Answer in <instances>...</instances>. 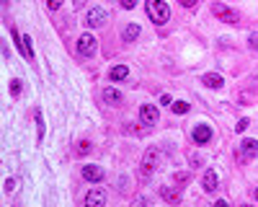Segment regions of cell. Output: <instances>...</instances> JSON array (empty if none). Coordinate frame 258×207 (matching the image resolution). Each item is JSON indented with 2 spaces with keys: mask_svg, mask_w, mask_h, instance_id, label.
<instances>
[{
  "mask_svg": "<svg viewBox=\"0 0 258 207\" xmlns=\"http://www.w3.org/2000/svg\"><path fill=\"white\" fill-rule=\"evenodd\" d=\"M201 83H204L207 88H222V75H217V73H207V75H201Z\"/></svg>",
  "mask_w": 258,
  "mask_h": 207,
  "instance_id": "cell-13",
  "label": "cell"
},
{
  "mask_svg": "<svg viewBox=\"0 0 258 207\" xmlns=\"http://www.w3.org/2000/svg\"><path fill=\"white\" fill-rule=\"evenodd\" d=\"M72 5H75V11H78V8L86 5V0H72Z\"/></svg>",
  "mask_w": 258,
  "mask_h": 207,
  "instance_id": "cell-28",
  "label": "cell"
},
{
  "mask_svg": "<svg viewBox=\"0 0 258 207\" xmlns=\"http://www.w3.org/2000/svg\"><path fill=\"white\" fill-rule=\"evenodd\" d=\"M160 197L168 205H178L181 202V192H178V189H173V186H160Z\"/></svg>",
  "mask_w": 258,
  "mask_h": 207,
  "instance_id": "cell-11",
  "label": "cell"
},
{
  "mask_svg": "<svg viewBox=\"0 0 258 207\" xmlns=\"http://www.w3.org/2000/svg\"><path fill=\"white\" fill-rule=\"evenodd\" d=\"M78 153H80V156H86V153H90V142H88V140L78 142Z\"/></svg>",
  "mask_w": 258,
  "mask_h": 207,
  "instance_id": "cell-18",
  "label": "cell"
},
{
  "mask_svg": "<svg viewBox=\"0 0 258 207\" xmlns=\"http://www.w3.org/2000/svg\"><path fill=\"white\" fill-rule=\"evenodd\" d=\"M158 161H160V150L158 148H147V153L142 156V163H140V176L142 179H150V174L155 171V166H158Z\"/></svg>",
  "mask_w": 258,
  "mask_h": 207,
  "instance_id": "cell-2",
  "label": "cell"
},
{
  "mask_svg": "<svg viewBox=\"0 0 258 207\" xmlns=\"http://www.w3.org/2000/svg\"><path fill=\"white\" fill-rule=\"evenodd\" d=\"M171 106H173V112H176V114H186L189 112V104L186 101H173Z\"/></svg>",
  "mask_w": 258,
  "mask_h": 207,
  "instance_id": "cell-17",
  "label": "cell"
},
{
  "mask_svg": "<svg viewBox=\"0 0 258 207\" xmlns=\"http://www.w3.org/2000/svg\"><path fill=\"white\" fill-rule=\"evenodd\" d=\"M104 101L111 104V106H116L119 101H122V93H119L116 88H104Z\"/></svg>",
  "mask_w": 258,
  "mask_h": 207,
  "instance_id": "cell-15",
  "label": "cell"
},
{
  "mask_svg": "<svg viewBox=\"0 0 258 207\" xmlns=\"http://www.w3.org/2000/svg\"><path fill=\"white\" fill-rule=\"evenodd\" d=\"M248 124H251V122H248V119H240V122H237V132H245V127H248Z\"/></svg>",
  "mask_w": 258,
  "mask_h": 207,
  "instance_id": "cell-23",
  "label": "cell"
},
{
  "mask_svg": "<svg viewBox=\"0 0 258 207\" xmlns=\"http://www.w3.org/2000/svg\"><path fill=\"white\" fill-rule=\"evenodd\" d=\"M36 124H39V140L44 138V119H42V112H36Z\"/></svg>",
  "mask_w": 258,
  "mask_h": 207,
  "instance_id": "cell-19",
  "label": "cell"
},
{
  "mask_svg": "<svg viewBox=\"0 0 258 207\" xmlns=\"http://www.w3.org/2000/svg\"><path fill=\"white\" fill-rule=\"evenodd\" d=\"M258 156V140H243L240 142V148H237V161L240 163H248V161H253Z\"/></svg>",
  "mask_w": 258,
  "mask_h": 207,
  "instance_id": "cell-3",
  "label": "cell"
},
{
  "mask_svg": "<svg viewBox=\"0 0 258 207\" xmlns=\"http://www.w3.org/2000/svg\"><path fill=\"white\" fill-rule=\"evenodd\" d=\"M201 184H204V192H217V186H219V182H217V171H204V182H201Z\"/></svg>",
  "mask_w": 258,
  "mask_h": 207,
  "instance_id": "cell-12",
  "label": "cell"
},
{
  "mask_svg": "<svg viewBox=\"0 0 258 207\" xmlns=\"http://www.w3.org/2000/svg\"><path fill=\"white\" fill-rule=\"evenodd\" d=\"M137 37H140V26H137V23H129L127 29H124V42H134Z\"/></svg>",
  "mask_w": 258,
  "mask_h": 207,
  "instance_id": "cell-16",
  "label": "cell"
},
{
  "mask_svg": "<svg viewBox=\"0 0 258 207\" xmlns=\"http://www.w3.org/2000/svg\"><path fill=\"white\" fill-rule=\"evenodd\" d=\"M191 138H194V142H196V145H207V142L212 140V127L209 124H196V127L191 130Z\"/></svg>",
  "mask_w": 258,
  "mask_h": 207,
  "instance_id": "cell-6",
  "label": "cell"
},
{
  "mask_svg": "<svg viewBox=\"0 0 258 207\" xmlns=\"http://www.w3.org/2000/svg\"><path fill=\"white\" fill-rule=\"evenodd\" d=\"M106 205V192L101 186L90 189V192L86 194V207H104Z\"/></svg>",
  "mask_w": 258,
  "mask_h": 207,
  "instance_id": "cell-7",
  "label": "cell"
},
{
  "mask_svg": "<svg viewBox=\"0 0 258 207\" xmlns=\"http://www.w3.org/2000/svg\"><path fill=\"white\" fill-rule=\"evenodd\" d=\"M158 116H160L158 106H152V104L140 106V119H142V124H155V122H158Z\"/></svg>",
  "mask_w": 258,
  "mask_h": 207,
  "instance_id": "cell-8",
  "label": "cell"
},
{
  "mask_svg": "<svg viewBox=\"0 0 258 207\" xmlns=\"http://www.w3.org/2000/svg\"><path fill=\"white\" fill-rule=\"evenodd\" d=\"M13 189H16V182H13V179H8V182H5V192H13Z\"/></svg>",
  "mask_w": 258,
  "mask_h": 207,
  "instance_id": "cell-26",
  "label": "cell"
},
{
  "mask_svg": "<svg viewBox=\"0 0 258 207\" xmlns=\"http://www.w3.org/2000/svg\"><path fill=\"white\" fill-rule=\"evenodd\" d=\"M212 13H215L217 19H222L225 23H237V21H240V13H237L235 8L222 5V3H215V5H212Z\"/></svg>",
  "mask_w": 258,
  "mask_h": 207,
  "instance_id": "cell-5",
  "label": "cell"
},
{
  "mask_svg": "<svg viewBox=\"0 0 258 207\" xmlns=\"http://www.w3.org/2000/svg\"><path fill=\"white\" fill-rule=\"evenodd\" d=\"M147 16H150L152 23L163 26L171 19V8L165 5V0H147Z\"/></svg>",
  "mask_w": 258,
  "mask_h": 207,
  "instance_id": "cell-1",
  "label": "cell"
},
{
  "mask_svg": "<svg viewBox=\"0 0 258 207\" xmlns=\"http://www.w3.org/2000/svg\"><path fill=\"white\" fill-rule=\"evenodd\" d=\"M21 88H23V86H21V80H13V83H11V93L18 96V93H21Z\"/></svg>",
  "mask_w": 258,
  "mask_h": 207,
  "instance_id": "cell-21",
  "label": "cell"
},
{
  "mask_svg": "<svg viewBox=\"0 0 258 207\" xmlns=\"http://www.w3.org/2000/svg\"><path fill=\"white\" fill-rule=\"evenodd\" d=\"M129 75V68L127 65H114L111 70H108V78L114 80V83H119V80H124Z\"/></svg>",
  "mask_w": 258,
  "mask_h": 207,
  "instance_id": "cell-14",
  "label": "cell"
},
{
  "mask_svg": "<svg viewBox=\"0 0 258 207\" xmlns=\"http://www.w3.org/2000/svg\"><path fill=\"white\" fill-rule=\"evenodd\" d=\"M83 179L86 182H101L104 179V168H98V166H83Z\"/></svg>",
  "mask_w": 258,
  "mask_h": 207,
  "instance_id": "cell-10",
  "label": "cell"
},
{
  "mask_svg": "<svg viewBox=\"0 0 258 207\" xmlns=\"http://www.w3.org/2000/svg\"><path fill=\"white\" fill-rule=\"evenodd\" d=\"M47 5L52 8V11H57V8L62 5V0H47Z\"/></svg>",
  "mask_w": 258,
  "mask_h": 207,
  "instance_id": "cell-25",
  "label": "cell"
},
{
  "mask_svg": "<svg viewBox=\"0 0 258 207\" xmlns=\"http://www.w3.org/2000/svg\"><path fill=\"white\" fill-rule=\"evenodd\" d=\"M178 3H181L183 8H194V5H196V3H199V0H178Z\"/></svg>",
  "mask_w": 258,
  "mask_h": 207,
  "instance_id": "cell-24",
  "label": "cell"
},
{
  "mask_svg": "<svg viewBox=\"0 0 258 207\" xmlns=\"http://www.w3.org/2000/svg\"><path fill=\"white\" fill-rule=\"evenodd\" d=\"M122 5H124V8H134L137 0H122Z\"/></svg>",
  "mask_w": 258,
  "mask_h": 207,
  "instance_id": "cell-27",
  "label": "cell"
},
{
  "mask_svg": "<svg viewBox=\"0 0 258 207\" xmlns=\"http://www.w3.org/2000/svg\"><path fill=\"white\" fill-rule=\"evenodd\" d=\"M191 182V174H176V184H189Z\"/></svg>",
  "mask_w": 258,
  "mask_h": 207,
  "instance_id": "cell-20",
  "label": "cell"
},
{
  "mask_svg": "<svg viewBox=\"0 0 258 207\" xmlns=\"http://www.w3.org/2000/svg\"><path fill=\"white\" fill-rule=\"evenodd\" d=\"M86 23L93 26V29H96V26H104V23H106V11H104V8H90Z\"/></svg>",
  "mask_w": 258,
  "mask_h": 207,
  "instance_id": "cell-9",
  "label": "cell"
},
{
  "mask_svg": "<svg viewBox=\"0 0 258 207\" xmlns=\"http://www.w3.org/2000/svg\"><path fill=\"white\" fill-rule=\"evenodd\" d=\"M256 200H258V189H256Z\"/></svg>",
  "mask_w": 258,
  "mask_h": 207,
  "instance_id": "cell-30",
  "label": "cell"
},
{
  "mask_svg": "<svg viewBox=\"0 0 258 207\" xmlns=\"http://www.w3.org/2000/svg\"><path fill=\"white\" fill-rule=\"evenodd\" d=\"M248 44H251V49L258 52V34H251V39H248Z\"/></svg>",
  "mask_w": 258,
  "mask_h": 207,
  "instance_id": "cell-22",
  "label": "cell"
},
{
  "mask_svg": "<svg viewBox=\"0 0 258 207\" xmlns=\"http://www.w3.org/2000/svg\"><path fill=\"white\" fill-rule=\"evenodd\" d=\"M215 207H230V205H227L225 200H217V202H215Z\"/></svg>",
  "mask_w": 258,
  "mask_h": 207,
  "instance_id": "cell-29",
  "label": "cell"
},
{
  "mask_svg": "<svg viewBox=\"0 0 258 207\" xmlns=\"http://www.w3.org/2000/svg\"><path fill=\"white\" fill-rule=\"evenodd\" d=\"M96 47H98V42L93 39V34H80V37H78V55L93 57L96 55Z\"/></svg>",
  "mask_w": 258,
  "mask_h": 207,
  "instance_id": "cell-4",
  "label": "cell"
}]
</instances>
